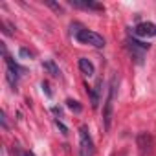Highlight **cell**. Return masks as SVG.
<instances>
[{
  "mask_svg": "<svg viewBox=\"0 0 156 156\" xmlns=\"http://www.w3.org/2000/svg\"><path fill=\"white\" fill-rule=\"evenodd\" d=\"M75 39L79 41L81 44H88V46H94V48H103L105 46V39L99 33L90 31V30H85V28L75 35Z\"/></svg>",
  "mask_w": 156,
  "mask_h": 156,
  "instance_id": "6da1fadb",
  "label": "cell"
},
{
  "mask_svg": "<svg viewBox=\"0 0 156 156\" xmlns=\"http://www.w3.org/2000/svg\"><path fill=\"white\" fill-rule=\"evenodd\" d=\"M79 154L81 156H94L96 154V147H94V141H92L87 127L79 129Z\"/></svg>",
  "mask_w": 156,
  "mask_h": 156,
  "instance_id": "7a4b0ae2",
  "label": "cell"
},
{
  "mask_svg": "<svg viewBox=\"0 0 156 156\" xmlns=\"http://www.w3.org/2000/svg\"><path fill=\"white\" fill-rule=\"evenodd\" d=\"M127 44H129V50H130L132 59H134L138 64H141V62H143V57H145V51H147L151 46H149V44H143V42H140V41H134V39H129Z\"/></svg>",
  "mask_w": 156,
  "mask_h": 156,
  "instance_id": "3957f363",
  "label": "cell"
},
{
  "mask_svg": "<svg viewBox=\"0 0 156 156\" xmlns=\"http://www.w3.org/2000/svg\"><path fill=\"white\" fill-rule=\"evenodd\" d=\"M134 33L138 37H154L156 35V24H152V22H140L134 28Z\"/></svg>",
  "mask_w": 156,
  "mask_h": 156,
  "instance_id": "277c9868",
  "label": "cell"
},
{
  "mask_svg": "<svg viewBox=\"0 0 156 156\" xmlns=\"http://www.w3.org/2000/svg\"><path fill=\"white\" fill-rule=\"evenodd\" d=\"M70 6L79 8V9H94V11H103V6L92 0H70Z\"/></svg>",
  "mask_w": 156,
  "mask_h": 156,
  "instance_id": "5b68a950",
  "label": "cell"
},
{
  "mask_svg": "<svg viewBox=\"0 0 156 156\" xmlns=\"http://www.w3.org/2000/svg\"><path fill=\"white\" fill-rule=\"evenodd\" d=\"M79 68H81V72H83L85 75H88V77H90V75H94V72H96L94 64H92L88 59H85V57H83V59H79Z\"/></svg>",
  "mask_w": 156,
  "mask_h": 156,
  "instance_id": "8992f818",
  "label": "cell"
},
{
  "mask_svg": "<svg viewBox=\"0 0 156 156\" xmlns=\"http://www.w3.org/2000/svg\"><path fill=\"white\" fill-rule=\"evenodd\" d=\"M138 145H140V149H141L143 154L149 152V149H151V136H147V134H140V136H138Z\"/></svg>",
  "mask_w": 156,
  "mask_h": 156,
  "instance_id": "52a82bcc",
  "label": "cell"
},
{
  "mask_svg": "<svg viewBox=\"0 0 156 156\" xmlns=\"http://www.w3.org/2000/svg\"><path fill=\"white\" fill-rule=\"evenodd\" d=\"M42 66H44V70H46L48 73H51L53 77H59V75H61V72H59V66H57L53 61H44V64H42Z\"/></svg>",
  "mask_w": 156,
  "mask_h": 156,
  "instance_id": "ba28073f",
  "label": "cell"
},
{
  "mask_svg": "<svg viewBox=\"0 0 156 156\" xmlns=\"http://www.w3.org/2000/svg\"><path fill=\"white\" fill-rule=\"evenodd\" d=\"M99 87H101V81H98L96 88L90 92V96H92V108H98V103H99Z\"/></svg>",
  "mask_w": 156,
  "mask_h": 156,
  "instance_id": "9c48e42d",
  "label": "cell"
},
{
  "mask_svg": "<svg viewBox=\"0 0 156 156\" xmlns=\"http://www.w3.org/2000/svg\"><path fill=\"white\" fill-rule=\"evenodd\" d=\"M66 107H68L70 110H73V112H77V114H79V112L83 110V107H81V103H79V101H75V99H66Z\"/></svg>",
  "mask_w": 156,
  "mask_h": 156,
  "instance_id": "30bf717a",
  "label": "cell"
},
{
  "mask_svg": "<svg viewBox=\"0 0 156 156\" xmlns=\"http://www.w3.org/2000/svg\"><path fill=\"white\" fill-rule=\"evenodd\" d=\"M46 6H50L53 11H57V13H62V8L59 6V4H55V2H51V0H46V2H44Z\"/></svg>",
  "mask_w": 156,
  "mask_h": 156,
  "instance_id": "8fae6325",
  "label": "cell"
},
{
  "mask_svg": "<svg viewBox=\"0 0 156 156\" xmlns=\"http://www.w3.org/2000/svg\"><path fill=\"white\" fill-rule=\"evenodd\" d=\"M55 125H57V127H59V129H61V132H62V134H64V136H66V134H68V127H66V125H64V123H62V121H59V119H55Z\"/></svg>",
  "mask_w": 156,
  "mask_h": 156,
  "instance_id": "7c38bea8",
  "label": "cell"
},
{
  "mask_svg": "<svg viewBox=\"0 0 156 156\" xmlns=\"http://www.w3.org/2000/svg\"><path fill=\"white\" fill-rule=\"evenodd\" d=\"M41 87H42V90L46 92V96H48V98H51V96H53V94H51V90H50V85H48L46 81H42V85H41Z\"/></svg>",
  "mask_w": 156,
  "mask_h": 156,
  "instance_id": "4fadbf2b",
  "label": "cell"
},
{
  "mask_svg": "<svg viewBox=\"0 0 156 156\" xmlns=\"http://www.w3.org/2000/svg\"><path fill=\"white\" fill-rule=\"evenodd\" d=\"M20 57H31V53H30L26 48H22V50H20Z\"/></svg>",
  "mask_w": 156,
  "mask_h": 156,
  "instance_id": "5bb4252c",
  "label": "cell"
},
{
  "mask_svg": "<svg viewBox=\"0 0 156 156\" xmlns=\"http://www.w3.org/2000/svg\"><path fill=\"white\" fill-rule=\"evenodd\" d=\"M0 119H2V127L8 129V121H6V114H4V112H2V116H0Z\"/></svg>",
  "mask_w": 156,
  "mask_h": 156,
  "instance_id": "9a60e30c",
  "label": "cell"
}]
</instances>
